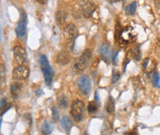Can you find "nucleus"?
<instances>
[{"label": "nucleus", "instance_id": "f257e3e1", "mask_svg": "<svg viewBox=\"0 0 160 135\" xmlns=\"http://www.w3.org/2000/svg\"><path fill=\"white\" fill-rule=\"evenodd\" d=\"M39 61H40V65H41V68H42L43 74H44L46 84L49 86L51 84V82H53V68H51V64H49L46 55L41 54L40 57H39Z\"/></svg>", "mask_w": 160, "mask_h": 135}, {"label": "nucleus", "instance_id": "f03ea898", "mask_svg": "<svg viewBox=\"0 0 160 135\" xmlns=\"http://www.w3.org/2000/svg\"><path fill=\"white\" fill-rule=\"evenodd\" d=\"M92 57V52L90 49H85L82 52V54L78 57V59L76 60L74 64V68L76 71L82 72L87 68V66L89 65L90 60Z\"/></svg>", "mask_w": 160, "mask_h": 135}, {"label": "nucleus", "instance_id": "7ed1b4c3", "mask_svg": "<svg viewBox=\"0 0 160 135\" xmlns=\"http://www.w3.org/2000/svg\"><path fill=\"white\" fill-rule=\"evenodd\" d=\"M84 103L80 100H76L71 104V115L76 121H81L84 116Z\"/></svg>", "mask_w": 160, "mask_h": 135}, {"label": "nucleus", "instance_id": "20e7f679", "mask_svg": "<svg viewBox=\"0 0 160 135\" xmlns=\"http://www.w3.org/2000/svg\"><path fill=\"white\" fill-rule=\"evenodd\" d=\"M77 86L82 94L88 95L91 90V80L87 75H81L77 79Z\"/></svg>", "mask_w": 160, "mask_h": 135}, {"label": "nucleus", "instance_id": "39448f33", "mask_svg": "<svg viewBox=\"0 0 160 135\" xmlns=\"http://www.w3.org/2000/svg\"><path fill=\"white\" fill-rule=\"evenodd\" d=\"M27 24H28L27 14H26L25 12H22L21 18L18 23V26H17V28H16V35L19 38H22L25 37L26 31H27Z\"/></svg>", "mask_w": 160, "mask_h": 135}, {"label": "nucleus", "instance_id": "423d86ee", "mask_svg": "<svg viewBox=\"0 0 160 135\" xmlns=\"http://www.w3.org/2000/svg\"><path fill=\"white\" fill-rule=\"evenodd\" d=\"M29 74H30L29 68L24 65H19L13 70L12 77L15 80H25V79L28 78Z\"/></svg>", "mask_w": 160, "mask_h": 135}, {"label": "nucleus", "instance_id": "0eeeda50", "mask_svg": "<svg viewBox=\"0 0 160 135\" xmlns=\"http://www.w3.org/2000/svg\"><path fill=\"white\" fill-rule=\"evenodd\" d=\"M13 54H14L15 60L18 62L20 65H23L27 61V52L25 48L20 46H17L13 48Z\"/></svg>", "mask_w": 160, "mask_h": 135}, {"label": "nucleus", "instance_id": "6e6552de", "mask_svg": "<svg viewBox=\"0 0 160 135\" xmlns=\"http://www.w3.org/2000/svg\"><path fill=\"white\" fill-rule=\"evenodd\" d=\"M80 9H81V12L84 16L90 17L96 9V5H95L94 2L90 1V0H86V1H83L81 3Z\"/></svg>", "mask_w": 160, "mask_h": 135}, {"label": "nucleus", "instance_id": "1a4fd4ad", "mask_svg": "<svg viewBox=\"0 0 160 135\" xmlns=\"http://www.w3.org/2000/svg\"><path fill=\"white\" fill-rule=\"evenodd\" d=\"M63 33H64V36H65L66 38H75V36H76V34H77L76 26H75L74 24H72V23L66 25L63 30Z\"/></svg>", "mask_w": 160, "mask_h": 135}, {"label": "nucleus", "instance_id": "9d476101", "mask_svg": "<svg viewBox=\"0 0 160 135\" xmlns=\"http://www.w3.org/2000/svg\"><path fill=\"white\" fill-rule=\"evenodd\" d=\"M69 60H70V55H69L68 51L62 50L58 53L57 58V61L58 64H60V65H66L69 62Z\"/></svg>", "mask_w": 160, "mask_h": 135}, {"label": "nucleus", "instance_id": "9b49d317", "mask_svg": "<svg viewBox=\"0 0 160 135\" xmlns=\"http://www.w3.org/2000/svg\"><path fill=\"white\" fill-rule=\"evenodd\" d=\"M67 20V14L63 10H58L55 13V22L58 26H63Z\"/></svg>", "mask_w": 160, "mask_h": 135}, {"label": "nucleus", "instance_id": "f8f14e48", "mask_svg": "<svg viewBox=\"0 0 160 135\" xmlns=\"http://www.w3.org/2000/svg\"><path fill=\"white\" fill-rule=\"evenodd\" d=\"M21 90H22V85L19 82H13L10 85V92H11V95L14 99H17L19 97L21 93Z\"/></svg>", "mask_w": 160, "mask_h": 135}, {"label": "nucleus", "instance_id": "ddd939ff", "mask_svg": "<svg viewBox=\"0 0 160 135\" xmlns=\"http://www.w3.org/2000/svg\"><path fill=\"white\" fill-rule=\"evenodd\" d=\"M99 52L102 55L103 59L106 62H108V57L110 56V46L107 44H102L99 48Z\"/></svg>", "mask_w": 160, "mask_h": 135}, {"label": "nucleus", "instance_id": "4468645a", "mask_svg": "<svg viewBox=\"0 0 160 135\" xmlns=\"http://www.w3.org/2000/svg\"><path fill=\"white\" fill-rule=\"evenodd\" d=\"M60 124H61L62 128H63L65 131H69L71 128V126H72V120H71V118L67 115H65V116H63L61 118V120H60Z\"/></svg>", "mask_w": 160, "mask_h": 135}, {"label": "nucleus", "instance_id": "2eb2a0df", "mask_svg": "<svg viewBox=\"0 0 160 135\" xmlns=\"http://www.w3.org/2000/svg\"><path fill=\"white\" fill-rule=\"evenodd\" d=\"M41 130H42V134L43 135H49L53 132V125L49 121H44V123L42 124V127H41Z\"/></svg>", "mask_w": 160, "mask_h": 135}, {"label": "nucleus", "instance_id": "dca6fc26", "mask_svg": "<svg viewBox=\"0 0 160 135\" xmlns=\"http://www.w3.org/2000/svg\"><path fill=\"white\" fill-rule=\"evenodd\" d=\"M131 58L135 61H139L140 58H141V52H140V48L138 46H133V48L131 49Z\"/></svg>", "mask_w": 160, "mask_h": 135}, {"label": "nucleus", "instance_id": "f3484780", "mask_svg": "<svg viewBox=\"0 0 160 135\" xmlns=\"http://www.w3.org/2000/svg\"><path fill=\"white\" fill-rule=\"evenodd\" d=\"M106 111H107V113H111V114L115 111V102L114 99L111 96L109 97V101H107V104H106Z\"/></svg>", "mask_w": 160, "mask_h": 135}, {"label": "nucleus", "instance_id": "a211bd4d", "mask_svg": "<svg viewBox=\"0 0 160 135\" xmlns=\"http://www.w3.org/2000/svg\"><path fill=\"white\" fill-rule=\"evenodd\" d=\"M151 80H152L153 86L156 88H160V76L158 72H153L152 76H151Z\"/></svg>", "mask_w": 160, "mask_h": 135}, {"label": "nucleus", "instance_id": "6ab92c4d", "mask_svg": "<svg viewBox=\"0 0 160 135\" xmlns=\"http://www.w3.org/2000/svg\"><path fill=\"white\" fill-rule=\"evenodd\" d=\"M58 105L61 109H66L68 107V99L66 96L61 95L58 99Z\"/></svg>", "mask_w": 160, "mask_h": 135}, {"label": "nucleus", "instance_id": "aec40b11", "mask_svg": "<svg viewBox=\"0 0 160 135\" xmlns=\"http://www.w3.org/2000/svg\"><path fill=\"white\" fill-rule=\"evenodd\" d=\"M122 28H121L120 24H117L116 29H115V42H120L121 40V37H122Z\"/></svg>", "mask_w": 160, "mask_h": 135}, {"label": "nucleus", "instance_id": "412c9836", "mask_svg": "<svg viewBox=\"0 0 160 135\" xmlns=\"http://www.w3.org/2000/svg\"><path fill=\"white\" fill-rule=\"evenodd\" d=\"M137 10V2H133L126 7V13L127 15H133Z\"/></svg>", "mask_w": 160, "mask_h": 135}, {"label": "nucleus", "instance_id": "4be33fe9", "mask_svg": "<svg viewBox=\"0 0 160 135\" xmlns=\"http://www.w3.org/2000/svg\"><path fill=\"white\" fill-rule=\"evenodd\" d=\"M75 40V38H66L65 46H66V48H67L69 51H72L73 48H74V44H75V40Z\"/></svg>", "mask_w": 160, "mask_h": 135}, {"label": "nucleus", "instance_id": "5701e85b", "mask_svg": "<svg viewBox=\"0 0 160 135\" xmlns=\"http://www.w3.org/2000/svg\"><path fill=\"white\" fill-rule=\"evenodd\" d=\"M98 111V104L95 102H90L88 105V111L90 113H96Z\"/></svg>", "mask_w": 160, "mask_h": 135}, {"label": "nucleus", "instance_id": "b1692460", "mask_svg": "<svg viewBox=\"0 0 160 135\" xmlns=\"http://www.w3.org/2000/svg\"><path fill=\"white\" fill-rule=\"evenodd\" d=\"M51 113H53V122H57L59 119V113H58V111L55 107H53L51 108Z\"/></svg>", "mask_w": 160, "mask_h": 135}, {"label": "nucleus", "instance_id": "393cba45", "mask_svg": "<svg viewBox=\"0 0 160 135\" xmlns=\"http://www.w3.org/2000/svg\"><path fill=\"white\" fill-rule=\"evenodd\" d=\"M120 77H121V74L118 71H115L114 70L113 74H112V83H116L120 79Z\"/></svg>", "mask_w": 160, "mask_h": 135}, {"label": "nucleus", "instance_id": "a878e982", "mask_svg": "<svg viewBox=\"0 0 160 135\" xmlns=\"http://www.w3.org/2000/svg\"><path fill=\"white\" fill-rule=\"evenodd\" d=\"M4 107H7V108H8V107H10V105L7 103V100L3 98L1 100V111L4 110Z\"/></svg>", "mask_w": 160, "mask_h": 135}, {"label": "nucleus", "instance_id": "bb28decb", "mask_svg": "<svg viewBox=\"0 0 160 135\" xmlns=\"http://www.w3.org/2000/svg\"><path fill=\"white\" fill-rule=\"evenodd\" d=\"M4 73H5V68H4V64L1 63V84L4 82Z\"/></svg>", "mask_w": 160, "mask_h": 135}, {"label": "nucleus", "instance_id": "cd10ccee", "mask_svg": "<svg viewBox=\"0 0 160 135\" xmlns=\"http://www.w3.org/2000/svg\"><path fill=\"white\" fill-rule=\"evenodd\" d=\"M24 118H26L25 120L27 121V122H28V124H29V125H31V124H32L31 114H28V113H27V114H25V115H24Z\"/></svg>", "mask_w": 160, "mask_h": 135}, {"label": "nucleus", "instance_id": "c85d7f7f", "mask_svg": "<svg viewBox=\"0 0 160 135\" xmlns=\"http://www.w3.org/2000/svg\"><path fill=\"white\" fill-rule=\"evenodd\" d=\"M118 53H119V51L117 50V51H115L114 54H113V63L114 64H117V55H118Z\"/></svg>", "mask_w": 160, "mask_h": 135}, {"label": "nucleus", "instance_id": "c756f323", "mask_svg": "<svg viewBox=\"0 0 160 135\" xmlns=\"http://www.w3.org/2000/svg\"><path fill=\"white\" fill-rule=\"evenodd\" d=\"M148 61H149V59H148V58H145V59H144L143 63H142V67H143V69H145V68L147 67Z\"/></svg>", "mask_w": 160, "mask_h": 135}, {"label": "nucleus", "instance_id": "7c9ffc66", "mask_svg": "<svg viewBox=\"0 0 160 135\" xmlns=\"http://www.w3.org/2000/svg\"><path fill=\"white\" fill-rule=\"evenodd\" d=\"M154 4L157 9H160V0H154Z\"/></svg>", "mask_w": 160, "mask_h": 135}, {"label": "nucleus", "instance_id": "2f4dec72", "mask_svg": "<svg viewBox=\"0 0 160 135\" xmlns=\"http://www.w3.org/2000/svg\"><path fill=\"white\" fill-rule=\"evenodd\" d=\"M95 101L97 102V104H98V106L100 105V101H99V99H98V93H95Z\"/></svg>", "mask_w": 160, "mask_h": 135}, {"label": "nucleus", "instance_id": "473e14b6", "mask_svg": "<svg viewBox=\"0 0 160 135\" xmlns=\"http://www.w3.org/2000/svg\"><path fill=\"white\" fill-rule=\"evenodd\" d=\"M43 94V91L42 90H38V91H36V95L39 96V95H42Z\"/></svg>", "mask_w": 160, "mask_h": 135}, {"label": "nucleus", "instance_id": "72a5a7b5", "mask_svg": "<svg viewBox=\"0 0 160 135\" xmlns=\"http://www.w3.org/2000/svg\"><path fill=\"white\" fill-rule=\"evenodd\" d=\"M37 1H38L39 3H41V4H45L47 2V0H37Z\"/></svg>", "mask_w": 160, "mask_h": 135}, {"label": "nucleus", "instance_id": "f704fd0d", "mask_svg": "<svg viewBox=\"0 0 160 135\" xmlns=\"http://www.w3.org/2000/svg\"><path fill=\"white\" fill-rule=\"evenodd\" d=\"M131 135H137V130H135V129L133 130V132H131Z\"/></svg>", "mask_w": 160, "mask_h": 135}, {"label": "nucleus", "instance_id": "c9c22d12", "mask_svg": "<svg viewBox=\"0 0 160 135\" xmlns=\"http://www.w3.org/2000/svg\"><path fill=\"white\" fill-rule=\"evenodd\" d=\"M109 1H110V2H115L116 0H109Z\"/></svg>", "mask_w": 160, "mask_h": 135}, {"label": "nucleus", "instance_id": "e433bc0d", "mask_svg": "<svg viewBox=\"0 0 160 135\" xmlns=\"http://www.w3.org/2000/svg\"><path fill=\"white\" fill-rule=\"evenodd\" d=\"M83 135H88V133H86V132H85V133H84Z\"/></svg>", "mask_w": 160, "mask_h": 135}]
</instances>
